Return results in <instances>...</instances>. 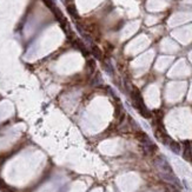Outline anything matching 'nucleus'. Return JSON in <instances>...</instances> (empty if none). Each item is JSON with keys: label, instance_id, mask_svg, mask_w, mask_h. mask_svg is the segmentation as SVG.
<instances>
[{"label": "nucleus", "instance_id": "1", "mask_svg": "<svg viewBox=\"0 0 192 192\" xmlns=\"http://www.w3.org/2000/svg\"><path fill=\"white\" fill-rule=\"evenodd\" d=\"M131 99H132V104L135 109L138 110V112L143 115L144 118H151L152 117V113L150 112V110L146 107L145 103H144V99L140 95L139 90L135 89V87H132V91H131Z\"/></svg>", "mask_w": 192, "mask_h": 192}, {"label": "nucleus", "instance_id": "2", "mask_svg": "<svg viewBox=\"0 0 192 192\" xmlns=\"http://www.w3.org/2000/svg\"><path fill=\"white\" fill-rule=\"evenodd\" d=\"M154 165L157 166V169L163 173H173L172 167L169 164V161L163 157V156H158L154 158Z\"/></svg>", "mask_w": 192, "mask_h": 192}, {"label": "nucleus", "instance_id": "3", "mask_svg": "<svg viewBox=\"0 0 192 192\" xmlns=\"http://www.w3.org/2000/svg\"><path fill=\"white\" fill-rule=\"evenodd\" d=\"M160 177L165 180V182H167L170 185H173V186H176V188H178V189H180V182H179V179L173 174V173H163L160 172Z\"/></svg>", "mask_w": 192, "mask_h": 192}, {"label": "nucleus", "instance_id": "4", "mask_svg": "<svg viewBox=\"0 0 192 192\" xmlns=\"http://www.w3.org/2000/svg\"><path fill=\"white\" fill-rule=\"evenodd\" d=\"M183 158L188 161H192V147L189 140H185L183 143Z\"/></svg>", "mask_w": 192, "mask_h": 192}, {"label": "nucleus", "instance_id": "5", "mask_svg": "<svg viewBox=\"0 0 192 192\" xmlns=\"http://www.w3.org/2000/svg\"><path fill=\"white\" fill-rule=\"evenodd\" d=\"M137 139L141 143L143 146H147V145H152V144H153V141L150 139V137L146 135L145 132H143V131H138V133H137Z\"/></svg>", "mask_w": 192, "mask_h": 192}, {"label": "nucleus", "instance_id": "6", "mask_svg": "<svg viewBox=\"0 0 192 192\" xmlns=\"http://www.w3.org/2000/svg\"><path fill=\"white\" fill-rule=\"evenodd\" d=\"M169 147H170V150L172 151L173 153L176 154H179L180 153V151H182V146H180V144L178 143V141H176V140H171V143L169 144Z\"/></svg>", "mask_w": 192, "mask_h": 192}, {"label": "nucleus", "instance_id": "7", "mask_svg": "<svg viewBox=\"0 0 192 192\" xmlns=\"http://www.w3.org/2000/svg\"><path fill=\"white\" fill-rule=\"evenodd\" d=\"M74 44V47H77L79 51H81V53L84 54V56H89V51H87V48L85 47V45H84V42L83 41H80V40H74L73 41Z\"/></svg>", "mask_w": 192, "mask_h": 192}, {"label": "nucleus", "instance_id": "8", "mask_svg": "<svg viewBox=\"0 0 192 192\" xmlns=\"http://www.w3.org/2000/svg\"><path fill=\"white\" fill-rule=\"evenodd\" d=\"M67 12L71 14V17L72 18H74V19H79V14H78L77 10H76V6L74 5H68L67 6Z\"/></svg>", "mask_w": 192, "mask_h": 192}, {"label": "nucleus", "instance_id": "9", "mask_svg": "<svg viewBox=\"0 0 192 192\" xmlns=\"http://www.w3.org/2000/svg\"><path fill=\"white\" fill-rule=\"evenodd\" d=\"M91 53L93 54V57L96 58V59H101V52H100V48L96 46V45H93L92 47H91Z\"/></svg>", "mask_w": 192, "mask_h": 192}, {"label": "nucleus", "instance_id": "10", "mask_svg": "<svg viewBox=\"0 0 192 192\" xmlns=\"http://www.w3.org/2000/svg\"><path fill=\"white\" fill-rule=\"evenodd\" d=\"M104 67H105L106 72H107L110 76H113V74H115L113 67H112V65H111V63H110V61H104Z\"/></svg>", "mask_w": 192, "mask_h": 192}, {"label": "nucleus", "instance_id": "11", "mask_svg": "<svg viewBox=\"0 0 192 192\" xmlns=\"http://www.w3.org/2000/svg\"><path fill=\"white\" fill-rule=\"evenodd\" d=\"M101 83V77H100V74H97V77L92 80V85H99Z\"/></svg>", "mask_w": 192, "mask_h": 192}, {"label": "nucleus", "instance_id": "12", "mask_svg": "<svg viewBox=\"0 0 192 192\" xmlns=\"http://www.w3.org/2000/svg\"><path fill=\"white\" fill-rule=\"evenodd\" d=\"M169 190H170V192H180L178 188H176V186H173V185H170V186H169Z\"/></svg>", "mask_w": 192, "mask_h": 192}, {"label": "nucleus", "instance_id": "13", "mask_svg": "<svg viewBox=\"0 0 192 192\" xmlns=\"http://www.w3.org/2000/svg\"><path fill=\"white\" fill-rule=\"evenodd\" d=\"M0 184H1V180H0Z\"/></svg>", "mask_w": 192, "mask_h": 192}]
</instances>
